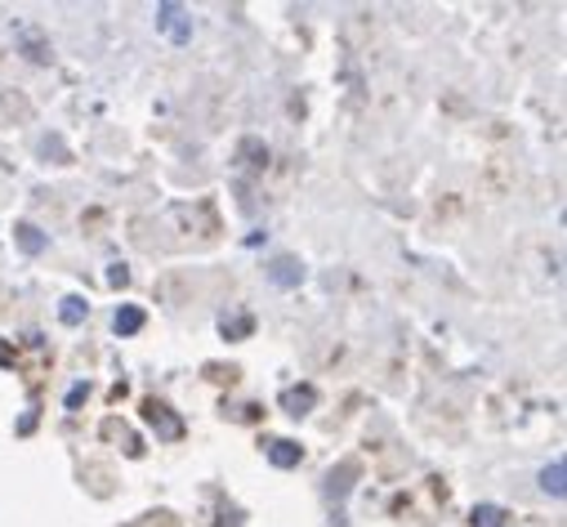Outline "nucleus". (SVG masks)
<instances>
[{
  "instance_id": "obj_11",
  "label": "nucleus",
  "mask_w": 567,
  "mask_h": 527,
  "mask_svg": "<svg viewBox=\"0 0 567 527\" xmlns=\"http://www.w3.org/2000/svg\"><path fill=\"white\" fill-rule=\"evenodd\" d=\"M107 282H112V287H125V282H130V273H125V264H112V273H107Z\"/></svg>"
},
{
  "instance_id": "obj_3",
  "label": "nucleus",
  "mask_w": 567,
  "mask_h": 527,
  "mask_svg": "<svg viewBox=\"0 0 567 527\" xmlns=\"http://www.w3.org/2000/svg\"><path fill=\"white\" fill-rule=\"evenodd\" d=\"M540 492H545L549 500H563V496H567V465H563V456H554V461L540 469Z\"/></svg>"
},
{
  "instance_id": "obj_2",
  "label": "nucleus",
  "mask_w": 567,
  "mask_h": 527,
  "mask_svg": "<svg viewBox=\"0 0 567 527\" xmlns=\"http://www.w3.org/2000/svg\"><path fill=\"white\" fill-rule=\"evenodd\" d=\"M268 282H272L277 291H296V287L305 282V264H300L296 255H277V259L268 264Z\"/></svg>"
},
{
  "instance_id": "obj_1",
  "label": "nucleus",
  "mask_w": 567,
  "mask_h": 527,
  "mask_svg": "<svg viewBox=\"0 0 567 527\" xmlns=\"http://www.w3.org/2000/svg\"><path fill=\"white\" fill-rule=\"evenodd\" d=\"M153 23H157V32L171 41V45H188L193 37H197V23H193V14L184 10V6H157V14H153Z\"/></svg>"
},
{
  "instance_id": "obj_4",
  "label": "nucleus",
  "mask_w": 567,
  "mask_h": 527,
  "mask_svg": "<svg viewBox=\"0 0 567 527\" xmlns=\"http://www.w3.org/2000/svg\"><path fill=\"white\" fill-rule=\"evenodd\" d=\"M318 403V389L305 384V389H287L281 393V407H287V416H309V407Z\"/></svg>"
},
{
  "instance_id": "obj_8",
  "label": "nucleus",
  "mask_w": 567,
  "mask_h": 527,
  "mask_svg": "<svg viewBox=\"0 0 567 527\" xmlns=\"http://www.w3.org/2000/svg\"><path fill=\"white\" fill-rule=\"evenodd\" d=\"M85 313H90V304H85L81 296H68V300H63V309H59V318H63L68 327H76V322H81Z\"/></svg>"
},
{
  "instance_id": "obj_6",
  "label": "nucleus",
  "mask_w": 567,
  "mask_h": 527,
  "mask_svg": "<svg viewBox=\"0 0 567 527\" xmlns=\"http://www.w3.org/2000/svg\"><path fill=\"white\" fill-rule=\"evenodd\" d=\"M112 327H116L121 335H134V331H144V309H134V304H121V309H116V318H112Z\"/></svg>"
},
{
  "instance_id": "obj_7",
  "label": "nucleus",
  "mask_w": 567,
  "mask_h": 527,
  "mask_svg": "<svg viewBox=\"0 0 567 527\" xmlns=\"http://www.w3.org/2000/svg\"><path fill=\"white\" fill-rule=\"evenodd\" d=\"M470 523H474V527H505V509H501V505H474Z\"/></svg>"
},
{
  "instance_id": "obj_10",
  "label": "nucleus",
  "mask_w": 567,
  "mask_h": 527,
  "mask_svg": "<svg viewBox=\"0 0 567 527\" xmlns=\"http://www.w3.org/2000/svg\"><path fill=\"white\" fill-rule=\"evenodd\" d=\"M19 241H23V250H28V255H37V250L45 246V237H37V228H32V224H19Z\"/></svg>"
},
{
  "instance_id": "obj_9",
  "label": "nucleus",
  "mask_w": 567,
  "mask_h": 527,
  "mask_svg": "<svg viewBox=\"0 0 567 527\" xmlns=\"http://www.w3.org/2000/svg\"><path fill=\"white\" fill-rule=\"evenodd\" d=\"M148 421H153V425H166V438H179V421H171V416H166V407L148 403Z\"/></svg>"
},
{
  "instance_id": "obj_5",
  "label": "nucleus",
  "mask_w": 567,
  "mask_h": 527,
  "mask_svg": "<svg viewBox=\"0 0 567 527\" xmlns=\"http://www.w3.org/2000/svg\"><path fill=\"white\" fill-rule=\"evenodd\" d=\"M300 443H291V438H277V443H268V461L277 465V469H291V465H300Z\"/></svg>"
}]
</instances>
